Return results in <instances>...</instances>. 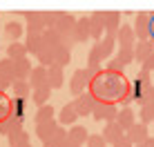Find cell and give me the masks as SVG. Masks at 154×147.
<instances>
[{
  "instance_id": "cell-35",
  "label": "cell",
  "mask_w": 154,
  "mask_h": 147,
  "mask_svg": "<svg viewBox=\"0 0 154 147\" xmlns=\"http://www.w3.org/2000/svg\"><path fill=\"white\" fill-rule=\"evenodd\" d=\"M116 58L121 60V65H123V67H127L132 60H136V58H134V49H119Z\"/></svg>"
},
{
  "instance_id": "cell-28",
  "label": "cell",
  "mask_w": 154,
  "mask_h": 147,
  "mask_svg": "<svg viewBox=\"0 0 154 147\" xmlns=\"http://www.w3.org/2000/svg\"><path fill=\"white\" fill-rule=\"evenodd\" d=\"M42 45H45L42 36H31V34H27V43H25V47H27V51H31L34 56H38V51L42 49Z\"/></svg>"
},
{
  "instance_id": "cell-41",
  "label": "cell",
  "mask_w": 154,
  "mask_h": 147,
  "mask_svg": "<svg viewBox=\"0 0 154 147\" xmlns=\"http://www.w3.org/2000/svg\"><path fill=\"white\" fill-rule=\"evenodd\" d=\"M136 147H154V138L150 136V138H147L145 143H141V145H136Z\"/></svg>"
},
{
  "instance_id": "cell-33",
  "label": "cell",
  "mask_w": 154,
  "mask_h": 147,
  "mask_svg": "<svg viewBox=\"0 0 154 147\" xmlns=\"http://www.w3.org/2000/svg\"><path fill=\"white\" fill-rule=\"evenodd\" d=\"M27 100H20V98H14V105H11V116L16 118H20L23 120L25 118V114H27Z\"/></svg>"
},
{
  "instance_id": "cell-26",
  "label": "cell",
  "mask_w": 154,
  "mask_h": 147,
  "mask_svg": "<svg viewBox=\"0 0 154 147\" xmlns=\"http://www.w3.org/2000/svg\"><path fill=\"white\" fill-rule=\"evenodd\" d=\"M20 34H23V25L20 22H16V20H9L7 25H5V36H7L9 40H18L20 38Z\"/></svg>"
},
{
  "instance_id": "cell-3",
  "label": "cell",
  "mask_w": 154,
  "mask_h": 147,
  "mask_svg": "<svg viewBox=\"0 0 154 147\" xmlns=\"http://www.w3.org/2000/svg\"><path fill=\"white\" fill-rule=\"evenodd\" d=\"M150 25H152V14H147V11L136 14L134 34H136V38H139V43H145V40L150 38Z\"/></svg>"
},
{
  "instance_id": "cell-37",
  "label": "cell",
  "mask_w": 154,
  "mask_h": 147,
  "mask_svg": "<svg viewBox=\"0 0 154 147\" xmlns=\"http://www.w3.org/2000/svg\"><path fill=\"white\" fill-rule=\"evenodd\" d=\"M105 145H107V143H105V138L100 134H92L87 138V147H105Z\"/></svg>"
},
{
  "instance_id": "cell-7",
  "label": "cell",
  "mask_w": 154,
  "mask_h": 147,
  "mask_svg": "<svg viewBox=\"0 0 154 147\" xmlns=\"http://www.w3.org/2000/svg\"><path fill=\"white\" fill-rule=\"evenodd\" d=\"M136 34H134V27H127V25H121L119 29V38H116V43L121 45V49H134L136 47Z\"/></svg>"
},
{
  "instance_id": "cell-12",
  "label": "cell",
  "mask_w": 154,
  "mask_h": 147,
  "mask_svg": "<svg viewBox=\"0 0 154 147\" xmlns=\"http://www.w3.org/2000/svg\"><path fill=\"white\" fill-rule=\"evenodd\" d=\"M89 22H92V40L98 43L103 40V31H105V25H103V11H94L89 16Z\"/></svg>"
},
{
  "instance_id": "cell-19",
  "label": "cell",
  "mask_w": 154,
  "mask_h": 147,
  "mask_svg": "<svg viewBox=\"0 0 154 147\" xmlns=\"http://www.w3.org/2000/svg\"><path fill=\"white\" fill-rule=\"evenodd\" d=\"M31 62L25 58V60H18V62H14V76H16V80H27V78L31 76Z\"/></svg>"
},
{
  "instance_id": "cell-23",
  "label": "cell",
  "mask_w": 154,
  "mask_h": 147,
  "mask_svg": "<svg viewBox=\"0 0 154 147\" xmlns=\"http://www.w3.org/2000/svg\"><path fill=\"white\" fill-rule=\"evenodd\" d=\"M58 127H60V123H58L56 118H51V120H47V123L36 125V134H38V138H40V140H45L47 136H49V134H54Z\"/></svg>"
},
{
  "instance_id": "cell-31",
  "label": "cell",
  "mask_w": 154,
  "mask_h": 147,
  "mask_svg": "<svg viewBox=\"0 0 154 147\" xmlns=\"http://www.w3.org/2000/svg\"><path fill=\"white\" fill-rule=\"evenodd\" d=\"M11 105H14V100H9L5 92H0V123L11 116Z\"/></svg>"
},
{
  "instance_id": "cell-38",
  "label": "cell",
  "mask_w": 154,
  "mask_h": 147,
  "mask_svg": "<svg viewBox=\"0 0 154 147\" xmlns=\"http://www.w3.org/2000/svg\"><path fill=\"white\" fill-rule=\"evenodd\" d=\"M105 69H109V71H123V65H121V60L114 56V58L107 62V67H105Z\"/></svg>"
},
{
  "instance_id": "cell-29",
  "label": "cell",
  "mask_w": 154,
  "mask_h": 147,
  "mask_svg": "<svg viewBox=\"0 0 154 147\" xmlns=\"http://www.w3.org/2000/svg\"><path fill=\"white\" fill-rule=\"evenodd\" d=\"M54 118V107L51 105H42V107H38V112H36V125H40V123H47V120H51Z\"/></svg>"
},
{
  "instance_id": "cell-2",
  "label": "cell",
  "mask_w": 154,
  "mask_h": 147,
  "mask_svg": "<svg viewBox=\"0 0 154 147\" xmlns=\"http://www.w3.org/2000/svg\"><path fill=\"white\" fill-rule=\"evenodd\" d=\"M94 80V76L89 74V69L85 67V69H76L74 71V76H72V80H69V89H72V94L74 96H81V94L87 92V87H89V82Z\"/></svg>"
},
{
  "instance_id": "cell-40",
  "label": "cell",
  "mask_w": 154,
  "mask_h": 147,
  "mask_svg": "<svg viewBox=\"0 0 154 147\" xmlns=\"http://www.w3.org/2000/svg\"><path fill=\"white\" fill-rule=\"evenodd\" d=\"M143 69H147L150 74H154V54L150 56V58H147L145 62H143Z\"/></svg>"
},
{
  "instance_id": "cell-14",
  "label": "cell",
  "mask_w": 154,
  "mask_h": 147,
  "mask_svg": "<svg viewBox=\"0 0 154 147\" xmlns=\"http://www.w3.org/2000/svg\"><path fill=\"white\" fill-rule=\"evenodd\" d=\"M16 132H23V120H20V118L9 116V118H5L2 123H0V134H5L7 138L11 134H16Z\"/></svg>"
},
{
  "instance_id": "cell-25",
  "label": "cell",
  "mask_w": 154,
  "mask_h": 147,
  "mask_svg": "<svg viewBox=\"0 0 154 147\" xmlns=\"http://www.w3.org/2000/svg\"><path fill=\"white\" fill-rule=\"evenodd\" d=\"M29 94H31L29 80H16V82H14V96H16V98H20V100H27Z\"/></svg>"
},
{
  "instance_id": "cell-42",
  "label": "cell",
  "mask_w": 154,
  "mask_h": 147,
  "mask_svg": "<svg viewBox=\"0 0 154 147\" xmlns=\"http://www.w3.org/2000/svg\"><path fill=\"white\" fill-rule=\"evenodd\" d=\"M150 38L154 40V14H152V25H150Z\"/></svg>"
},
{
  "instance_id": "cell-20",
  "label": "cell",
  "mask_w": 154,
  "mask_h": 147,
  "mask_svg": "<svg viewBox=\"0 0 154 147\" xmlns=\"http://www.w3.org/2000/svg\"><path fill=\"white\" fill-rule=\"evenodd\" d=\"M27 54H29L27 47L20 45V43H11V45L7 47V58H9V60H14V62L25 60V58H27Z\"/></svg>"
},
{
  "instance_id": "cell-4",
  "label": "cell",
  "mask_w": 154,
  "mask_h": 147,
  "mask_svg": "<svg viewBox=\"0 0 154 147\" xmlns=\"http://www.w3.org/2000/svg\"><path fill=\"white\" fill-rule=\"evenodd\" d=\"M92 116L96 118V120L112 123V120L119 118V107H116V103H100V100H96V107H94Z\"/></svg>"
},
{
  "instance_id": "cell-39",
  "label": "cell",
  "mask_w": 154,
  "mask_h": 147,
  "mask_svg": "<svg viewBox=\"0 0 154 147\" xmlns=\"http://www.w3.org/2000/svg\"><path fill=\"white\" fill-rule=\"evenodd\" d=\"M112 147H134V145H132V140H130V138H127V136L123 134V136H121V138H119V140H116V143L112 145Z\"/></svg>"
},
{
  "instance_id": "cell-9",
  "label": "cell",
  "mask_w": 154,
  "mask_h": 147,
  "mask_svg": "<svg viewBox=\"0 0 154 147\" xmlns=\"http://www.w3.org/2000/svg\"><path fill=\"white\" fill-rule=\"evenodd\" d=\"M74 38H76V43H85V40L92 38V22H89V18H78L76 22V29H74Z\"/></svg>"
},
{
  "instance_id": "cell-30",
  "label": "cell",
  "mask_w": 154,
  "mask_h": 147,
  "mask_svg": "<svg viewBox=\"0 0 154 147\" xmlns=\"http://www.w3.org/2000/svg\"><path fill=\"white\" fill-rule=\"evenodd\" d=\"M49 94H51V87L49 85H45V87H38V89H34V103L38 105V107H42V105H47V98H49Z\"/></svg>"
},
{
  "instance_id": "cell-24",
  "label": "cell",
  "mask_w": 154,
  "mask_h": 147,
  "mask_svg": "<svg viewBox=\"0 0 154 147\" xmlns=\"http://www.w3.org/2000/svg\"><path fill=\"white\" fill-rule=\"evenodd\" d=\"M103 25H105V31H119L121 29V16L116 11H103Z\"/></svg>"
},
{
  "instance_id": "cell-15",
  "label": "cell",
  "mask_w": 154,
  "mask_h": 147,
  "mask_svg": "<svg viewBox=\"0 0 154 147\" xmlns=\"http://www.w3.org/2000/svg\"><path fill=\"white\" fill-rule=\"evenodd\" d=\"M116 123H119L121 127L125 129V132H127V129H132V127L136 125V114H134V109H132V107H123V109L119 112V118H116Z\"/></svg>"
},
{
  "instance_id": "cell-36",
  "label": "cell",
  "mask_w": 154,
  "mask_h": 147,
  "mask_svg": "<svg viewBox=\"0 0 154 147\" xmlns=\"http://www.w3.org/2000/svg\"><path fill=\"white\" fill-rule=\"evenodd\" d=\"M139 103H141V105H147V103H154V85H150V87H147V89H145V92H143V94H141V96H139Z\"/></svg>"
},
{
  "instance_id": "cell-16",
  "label": "cell",
  "mask_w": 154,
  "mask_h": 147,
  "mask_svg": "<svg viewBox=\"0 0 154 147\" xmlns=\"http://www.w3.org/2000/svg\"><path fill=\"white\" fill-rule=\"evenodd\" d=\"M152 54H154V43H152V40L136 43V47H134V58L139 60V62H145Z\"/></svg>"
},
{
  "instance_id": "cell-5",
  "label": "cell",
  "mask_w": 154,
  "mask_h": 147,
  "mask_svg": "<svg viewBox=\"0 0 154 147\" xmlns=\"http://www.w3.org/2000/svg\"><path fill=\"white\" fill-rule=\"evenodd\" d=\"M74 107H76L78 116H89V114H94V107H96V98H94L89 92H85V94H81V96L74 100Z\"/></svg>"
},
{
  "instance_id": "cell-6",
  "label": "cell",
  "mask_w": 154,
  "mask_h": 147,
  "mask_svg": "<svg viewBox=\"0 0 154 147\" xmlns=\"http://www.w3.org/2000/svg\"><path fill=\"white\" fill-rule=\"evenodd\" d=\"M16 82V76H14V60L9 58H2L0 60V92H5L9 85Z\"/></svg>"
},
{
  "instance_id": "cell-11",
  "label": "cell",
  "mask_w": 154,
  "mask_h": 147,
  "mask_svg": "<svg viewBox=\"0 0 154 147\" xmlns=\"http://www.w3.org/2000/svg\"><path fill=\"white\" fill-rule=\"evenodd\" d=\"M47 76H49V67H34V71H31V76H29V85L31 89H38V87H45L47 85Z\"/></svg>"
},
{
  "instance_id": "cell-13",
  "label": "cell",
  "mask_w": 154,
  "mask_h": 147,
  "mask_svg": "<svg viewBox=\"0 0 154 147\" xmlns=\"http://www.w3.org/2000/svg\"><path fill=\"white\" fill-rule=\"evenodd\" d=\"M42 40H45V45H49V47H65V36H63L56 27H47L45 34H42Z\"/></svg>"
},
{
  "instance_id": "cell-10",
  "label": "cell",
  "mask_w": 154,
  "mask_h": 147,
  "mask_svg": "<svg viewBox=\"0 0 154 147\" xmlns=\"http://www.w3.org/2000/svg\"><path fill=\"white\" fill-rule=\"evenodd\" d=\"M123 134H125V129L121 127V125L116 123V120H112V123H105L103 134H100V136L105 138V143H112V145H114V143H116V140H119Z\"/></svg>"
},
{
  "instance_id": "cell-32",
  "label": "cell",
  "mask_w": 154,
  "mask_h": 147,
  "mask_svg": "<svg viewBox=\"0 0 154 147\" xmlns=\"http://www.w3.org/2000/svg\"><path fill=\"white\" fill-rule=\"evenodd\" d=\"M139 123L147 125V123H154V103H147V105H141V114H139Z\"/></svg>"
},
{
  "instance_id": "cell-1",
  "label": "cell",
  "mask_w": 154,
  "mask_h": 147,
  "mask_svg": "<svg viewBox=\"0 0 154 147\" xmlns=\"http://www.w3.org/2000/svg\"><path fill=\"white\" fill-rule=\"evenodd\" d=\"M87 92L100 103H123L127 96H132V82L123 71L100 69V74H96L89 82Z\"/></svg>"
},
{
  "instance_id": "cell-27",
  "label": "cell",
  "mask_w": 154,
  "mask_h": 147,
  "mask_svg": "<svg viewBox=\"0 0 154 147\" xmlns=\"http://www.w3.org/2000/svg\"><path fill=\"white\" fill-rule=\"evenodd\" d=\"M9 147H31L29 145V134L25 132H16V134H11L9 136Z\"/></svg>"
},
{
  "instance_id": "cell-21",
  "label": "cell",
  "mask_w": 154,
  "mask_h": 147,
  "mask_svg": "<svg viewBox=\"0 0 154 147\" xmlns=\"http://www.w3.org/2000/svg\"><path fill=\"white\" fill-rule=\"evenodd\" d=\"M76 118H78V112H76V107H74V103H69V105H65V107L60 109V114H58L56 120L60 125H72Z\"/></svg>"
},
{
  "instance_id": "cell-17",
  "label": "cell",
  "mask_w": 154,
  "mask_h": 147,
  "mask_svg": "<svg viewBox=\"0 0 154 147\" xmlns=\"http://www.w3.org/2000/svg\"><path fill=\"white\" fill-rule=\"evenodd\" d=\"M87 138H89V134H87V129L83 127V125H74V127L67 132V140H72V143H76L78 147L87 143Z\"/></svg>"
},
{
  "instance_id": "cell-43",
  "label": "cell",
  "mask_w": 154,
  "mask_h": 147,
  "mask_svg": "<svg viewBox=\"0 0 154 147\" xmlns=\"http://www.w3.org/2000/svg\"><path fill=\"white\" fill-rule=\"evenodd\" d=\"M60 147H78V145H76V143H72V140H65V143H63Z\"/></svg>"
},
{
  "instance_id": "cell-18",
  "label": "cell",
  "mask_w": 154,
  "mask_h": 147,
  "mask_svg": "<svg viewBox=\"0 0 154 147\" xmlns=\"http://www.w3.org/2000/svg\"><path fill=\"white\" fill-rule=\"evenodd\" d=\"M65 140H67V132L63 129V125H60L54 134H49L45 140H42V147H60Z\"/></svg>"
},
{
  "instance_id": "cell-34",
  "label": "cell",
  "mask_w": 154,
  "mask_h": 147,
  "mask_svg": "<svg viewBox=\"0 0 154 147\" xmlns=\"http://www.w3.org/2000/svg\"><path fill=\"white\" fill-rule=\"evenodd\" d=\"M69 60H72V49H69V47H58V49H56V65L65 67Z\"/></svg>"
},
{
  "instance_id": "cell-22",
  "label": "cell",
  "mask_w": 154,
  "mask_h": 147,
  "mask_svg": "<svg viewBox=\"0 0 154 147\" xmlns=\"http://www.w3.org/2000/svg\"><path fill=\"white\" fill-rule=\"evenodd\" d=\"M63 80H65V76H63V67L51 65L49 67V76H47V85H49L51 89H58V87H63Z\"/></svg>"
},
{
  "instance_id": "cell-8",
  "label": "cell",
  "mask_w": 154,
  "mask_h": 147,
  "mask_svg": "<svg viewBox=\"0 0 154 147\" xmlns=\"http://www.w3.org/2000/svg\"><path fill=\"white\" fill-rule=\"evenodd\" d=\"M125 136L132 140V145H141V143H145L147 138H150V132H147V125H143V123H136L132 129H127Z\"/></svg>"
}]
</instances>
